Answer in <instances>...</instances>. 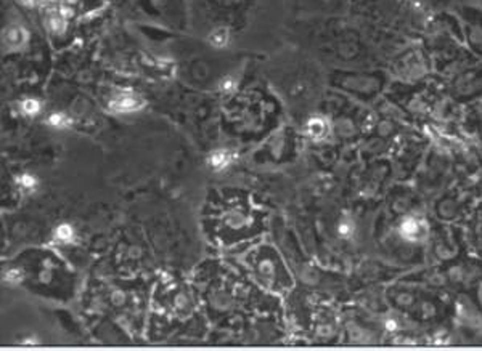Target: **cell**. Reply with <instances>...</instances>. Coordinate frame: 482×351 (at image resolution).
Returning a JSON list of instances; mask_svg holds the SVG:
<instances>
[{"label": "cell", "instance_id": "6da1fadb", "mask_svg": "<svg viewBox=\"0 0 482 351\" xmlns=\"http://www.w3.org/2000/svg\"><path fill=\"white\" fill-rule=\"evenodd\" d=\"M427 233H429L427 221L419 215H407L399 223V234L407 242H421L427 238Z\"/></svg>", "mask_w": 482, "mask_h": 351}, {"label": "cell", "instance_id": "7a4b0ae2", "mask_svg": "<svg viewBox=\"0 0 482 351\" xmlns=\"http://www.w3.org/2000/svg\"><path fill=\"white\" fill-rule=\"evenodd\" d=\"M142 106H143V101L134 93H122L116 100L111 101V108L118 112H132L140 109Z\"/></svg>", "mask_w": 482, "mask_h": 351}, {"label": "cell", "instance_id": "3957f363", "mask_svg": "<svg viewBox=\"0 0 482 351\" xmlns=\"http://www.w3.org/2000/svg\"><path fill=\"white\" fill-rule=\"evenodd\" d=\"M305 130H307L309 136H312V138H321V136H325L326 130H328V124H326V120L325 119H321V117H313L307 122V127H305Z\"/></svg>", "mask_w": 482, "mask_h": 351}, {"label": "cell", "instance_id": "277c9868", "mask_svg": "<svg viewBox=\"0 0 482 351\" xmlns=\"http://www.w3.org/2000/svg\"><path fill=\"white\" fill-rule=\"evenodd\" d=\"M230 159L232 156L228 154L227 151H216V152H212V154L209 156V165L212 167V169H216V170H220V169H224V167H227L228 164H230Z\"/></svg>", "mask_w": 482, "mask_h": 351}, {"label": "cell", "instance_id": "5b68a950", "mask_svg": "<svg viewBox=\"0 0 482 351\" xmlns=\"http://www.w3.org/2000/svg\"><path fill=\"white\" fill-rule=\"evenodd\" d=\"M338 236L341 239H350L355 234V223L349 218H342L338 223Z\"/></svg>", "mask_w": 482, "mask_h": 351}, {"label": "cell", "instance_id": "8992f818", "mask_svg": "<svg viewBox=\"0 0 482 351\" xmlns=\"http://www.w3.org/2000/svg\"><path fill=\"white\" fill-rule=\"evenodd\" d=\"M228 39H230V35H228V30L225 27H219L209 35V42L217 48L225 47V45L228 43Z\"/></svg>", "mask_w": 482, "mask_h": 351}, {"label": "cell", "instance_id": "52a82bcc", "mask_svg": "<svg viewBox=\"0 0 482 351\" xmlns=\"http://www.w3.org/2000/svg\"><path fill=\"white\" fill-rule=\"evenodd\" d=\"M21 111L26 114V116H36L37 112L41 111V103L33 98H28L21 103Z\"/></svg>", "mask_w": 482, "mask_h": 351}, {"label": "cell", "instance_id": "ba28073f", "mask_svg": "<svg viewBox=\"0 0 482 351\" xmlns=\"http://www.w3.org/2000/svg\"><path fill=\"white\" fill-rule=\"evenodd\" d=\"M49 124L52 127H57V128H65V127L70 125V119H68L65 114L55 112V114H52V116L49 117Z\"/></svg>", "mask_w": 482, "mask_h": 351}, {"label": "cell", "instance_id": "9c48e42d", "mask_svg": "<svg viewBox=\"0 0 482 351\" xmlns=\"http://www.w3.org/2000/svg\"><path fill=\"white\" fill-rule=\"evenodd\" d=\"M73 234H74V230H73L70 225H61V226H58V228H57V233H55L57 239H58V241H65V242L71 241Z\"/></svg>", "mask_w": 482, "mask_h": 351}, {"label": "cell", "instance_id": "30bf717a", "mask_svg": "<svg viewBox=\"0 0 482 351\" xmlns=\"http://www.w3.org/2000/svg\"><path fill=\"white\" fill-rule=\"evenodd\" d=\"M18 185L25 189H34L37 185V180H36V177H33V175L26 173V175H21V177L18 178Z\"/></svg>", "mask_w": 482, "mask_h": 351}, {"label": "cell", "instance_id": "8fae6325", "mask_svg": "<svg viewBox=\"0 0 482 351\" xmlns=\"http://www.w3.org/2000/svg\"><path fill=\"white\" fill-rule=\"evenodd\" d=\"M25 30L23 29H18V27H13L10 29L9 32H7V39H9L10 43H20L23 39H25Z\"/></svg>", "mask_w": 482, "mask_h": 351}, {"label": "cell", "instance_id": "7c38bea8", "mask_svg": "<svg viewBox=\"0 0 482 351\" xmlns=\"http://www.w3.org/2000/svg\"><path fill=\"white\" fill-rule=\"evenodd\" d=\"M113 302H114V303H121V302H124V294H122V292H114V295H113Z\"/></svg>", "mask_w": 482, "mask_h": 351}, {"label": "cell", "instance_id": "4fadbf2b", "mask_svg": "<svg viewBox=\"0 0 482 351\" xmlns=\"http://www.w3.org/2000/svg\"><path fill=\"white\" fill-rule=\"evenodd\" d=\"M386 327H387V331H395L397 324H395L394 319H387V321H386Z\"/></svg>", "mask_w": 482, "mask_h": 351}]
</instances>
